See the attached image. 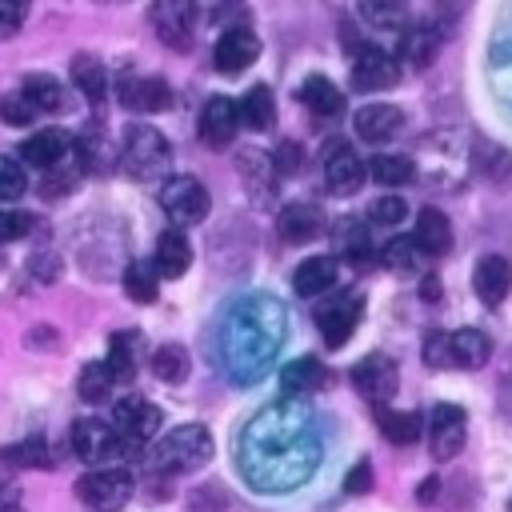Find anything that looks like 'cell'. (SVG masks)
Masks as SVG:
<instances>
[{"mask_svg":"<svg viewBox=\"0 0 512 512\" xmlns=\"http://www.w3.org/2000/svg\"><path fill=\"white\" fill-rule=\"evenodd\" d=\"M324 456V440L312 408L300 396H280L264 404L236 432V472L260 496L296 492L316 476Z\"/></svg>","mask_w":512,"mask_h":512,"instance_id":"cell-1","label":"cell"},{"mask_svg":"<svg viewBox=\"0 0 512 512\" xmlns=\"http://www.w3.org/2000/svg\"><path fill=\"white\" fill-rule=\"evenodd\" d=\"M284 336H288V312L276 296H264V292L236 296L220 312V328H216L220 368L236 384H248V380L268 372Z\"/></svg>","mask_w":512,"mask_h":512,"instance_id":"cell-2","label":"cell"},{"mask_svg":"<svg viewBox=\"0 0 512 512\" xmlns=\"http://www.w3.org/2000/svg\"><path fill=\"white\" fill-rule=\"evenodd\" d=\"M212 432L204 424H180L168 436H160L152 448H144V472L152 476H184L212 460Z\"/></svg>","mask_w":512,"mask_h":512,"instance_id":"cell-3","label":"cell"},{"mask_svg":"<svg viewBox=\"0 0 512 512\" xmlns=\"http://www.w3.org/2000/svg\"><path fill=\"white\" fill-rule=\"evenodd\" d=\"M172 160V148H168V136L152 124H128L124 128V140H120V152H116V164L132 176V180H152L168 168Z\"/></svg>","mask_w":512,"mask_h":512,"instance_id":"cell-4","label":"cell"},{"mask_svg":"<svg viewBox=\"0 0 512 512\" xmlns=\"http://www.w3.org/2000/svg\"><path fill=\"white\" fill-rule=\"evenodd\" d=\"M132 492H136V480H132V472L120 468V464H112V468H92V472H84V476L76 480V496H80L88 508H96V512H120V508L132 500Z\"/></svg>","mask_w":512,"mask_h":512,"instance_id":"cell-5","label":"cell"},{"mask_svg":"<svg viewBox=\"0 0 512 512\" xmlns=\"http://www.w3.org/2000/svg\"><path fill=\"white\" fill-rule=\"evenodd\" d=\"M68 440H72V452H76L84 464H92V468H112V464L128 452V448L120 444V436L112 432V424L100 420V416H80V420L72 424Z\"/></svg>","mask_w":512,"mask_h":512,"instance_id":"cell-6","label":"cell"},{"mask_svg":"<svg viewBox=\"0 0 512 512\" xmlns=\"http://www.w3.org/2000/svg\"><path fill=\"white\" fill-rule=\"evenodd\" d=\"M160 208L172 220V228L184 232V224H200L208 216V188L196 176H188V172L168 176L160 184Z\"/></svg>","mask_w":512,"mask_h":512,"instance_id":"cell-7","label":"cell"},{"mask_svg":"<svg viewBox=\"0 0 512 512\" xmlns=\"http://www.w3.org/2000/svg\"><path fill=\"white\" fill-rule=\"evenodd\" d=\"M160 420H164V412L152 400L124 396V400L112 404V420L108 424H112V432L120 436L124 448H148V440L160 432Z\"/></svg>","mask_w":512,"mask_h":512,"instance_id":"cell-8","label":"cell"},{"mask_svg":"<svg viewBox=\"0 0 512 512\" xmlns=\"http://www.w3.org/2000/svg\"><path fill=\"white\" fill-rule=\"evenodd\" d=\"M360 316H364V296H360V292H336L332 300H324V304L316 308L312 320H316L320 340H324L328 348H340V344L356 332Z\"/></svg>","mask_w":512,"mask_h":512,"instance_id":"cell-9","label":"cell"},{"mask_svg":"<svg viewBox=\"0 0 512 512\" xmlns=\"http://www.w3.org/2000/svg\"><path fill=\"white\" fill-rule=\"evenodd\" d=\"M352 88L356 92H384L400 80V60L376 44H352Z\"/></svg>","mask_w":512,"mask_h":512,"instance_id":"cell-10","label":"cell"},{"mask_svg":"<svg viewBox=\"0 0 512 512\" xmlns=\"http://www.w3.org/2000/svg\"><path fill=\"white\" fill-rule=\"evenodd\" d=\"M428 452H432V460H440V464H448V460H456L460 456V448H464V436H468V416H464V408H456V404H436L432 412H428Z\"/></svg>","mask_w":512,"mask_h":512,"instance_id":"cell-11","label":"cell"},{"mask_svg":"<svg viewBox=\"0 0 512 512\" xmlns=\"http://www.w3.org/2000/svg\"><path fill=\"white\" fill-rule=\"evenodd\" d=\"M348 376H352V384L360 388V396H368L376 408L388 404V396H392L396 384H400V368H396V360H392L388 352H368L364 360L352 364Z\"/></svg>","mask_w":512,"mask_h":512,"instance_id":"cell-12","label":"cell"},{"mask_svg":"<svg viewBox=\"0 0 512 512\" xmlns=\"http://www.w3.org/2000/svg\"><path fill=\"white\" fill-rule=\"evenodd\" d=\"M256 56H260V36H256L248 24L224 28L220 40H216V48H212V64H216V72H224V76H240L244 68L256 64Z\"/></svg>","mask_w":512,"mask_h":512,"instance_id":"cell-13","label":"cell"},{"mask_svg":"<svg viewBox=\"0 0 512 512\" xmlns=\"http://www.w3.org/2000/svg\"><path fill=\"white\" fill-rule=\"evenodd\" d=\"M152 28L160 36L164 48H176V52H188L192 48V20H196V8L188 0H160L152 4Z\"/></svg>","mask_w":512,"mask_h":512,"instance_id":"cell-14","label":"cell"},{"mask_svg":"<svg viewBox=\"0 0 512 512\" xmlns=\"http://www.w3.org/2000/svg\"><path fill=\"white\" fill-rule=\"evenodd\" d=\"M116 100H120V108L148 116V112L172 108V88L160 76H136V72H128V76L116 80Z\"/></svg>","mask_w":512,"mask_h":512,"instance_id":"cell-15","label":"cell"},{"mask_svg":"<svg viewBox=\"0 0 512 512\" xmlns=\"http://www.w3.org/2000/svg\"><path fill=\"white\" fill-rule=\"evenodd\" d=\"M236 172H240V184L248 192V200L256 208H268L276 200V168H272V156L260 152V148H240L236 152Z\"/></svg>","mask_w":512,"mask_h":512,"instance_id":"cell-16","label":"cell"},{"mask_svg":"<svg viewBox=\"0 0 512 512\" xmlns=\"http://www.w3.org/2000/svg\"><path fill=\"white\" fill-rule=\"evenodd\" d=\"M320 164H324V184H328V192H336V196H352V192L364 184V160L356 156V148H352L348 140L328 144Z\"/></svg>","mask_w":512,"mask_h":512,"instance_id":"cell-17","label":"cell"},{"mask_svg":"<svg viewBox=\"0 0 512 512\" xmlns=\"http://www.w3.org/2000/svg\"><path fill=\"white\" fill-rule=\"evenodd\" d=\"M324 228H328V220H324L320 204H312V200H292L276 212V232H280L284 244H308Z\"/></svg>","mask_w":512,"mask_h":512,"instance_id":"cell-18","label":"cell"},{"mask_svg":"<svg viewBox=\"0 0 512 512\" xmlns=\"http://www.w3.org/2000/svg\"><path fill=\"white\" fill-rule=\"evenodd\" d=\"M72 144V156H76V172H108L116 164V148H112V136L104 132L100 120H92L88 128H80Z\"/></svg>","mask_w":512,"mask_h":512,"instance_id":"cell-19","label":"cell"},{"mask_svg":"<svg viewBox=\"0 0 512 512\" xmlns=\"http://www.w3.org/2000/svg\"><path fill=\"white\" fill-rule=\"evenodd\" d=\"M472 288H476L484 308H500L508 300V288H512V264L496 252L480 256L476 268H472Z\"/></svg>","mask_w":512,"mask_h":512,"instance_id":"cell-20","label":"cell"},{"mask_svg":"<svg viewBox=\"0 0 512 512\" xmlns=\"http://www.w3.org/2000/svg\"><path fill=\"white\" fill-rule=\"evenodd\" d=\"M352 128H356V136L360 140H368V144H384V140H392L400 128H404V112L396 108V104H364V108H356L352 112Z\"/></svg>","mask_w":512,"mask_h":512,"instance_id":"cell-21","label":"cell"},{"mask_svg":"<svg viewBox=\"0 0 512 512\" xmlns=\"http://www.w3.org/2000/svg\"><path fill=\"white\" fill-rule=\"evenodd\" d=\"M236 104L228 96H212L204 108H200V140L208 148H228L232 136H236Z\"/></svg>","mask_w":512,"mask_h":512,"instance_id":"cell-22","label":"cell"},{"mask_svg":"<svg viewBox=\"0 0 512 512\" xmlns=\"http://www.w3.org/2000/svg\"><path fill=\"white\" fill-rule=\"evenodd\" d=\"M64 152H68V136H64L60 128H40V132H32V136L20 144V164L52 172V168L64 164Z\"/></svg>","mask_w":512,"mask_h":512,"instance_id":"cell-23","label":"cell"},{"mask_svg":"<svg viewBox=\"0 0 512 512\" xmlns=\"http://www.w3.org/2000/svg\"><path fill=\"white\" fill-rule=\"evenodd\" d=\"M412 244L424 252V256H444L452 248V224L440 208L424 204L416 212V224H412Z\"/></svg>","mask_w":512,"mask_h":512,"instance_id":"cell-24","label":"cell"},{"mask_svg":"<svg viewBox=\"0 0 512 512\" xmlns=\"http://www.w3.org/2000/svg\"><path fill=\"white\" fill-rule=\"evenodd\" d=\"M140 348H144V336L136 328H124V332H112L108 336V360H104V368L112 372V384H132L136 364H140Z\"/></svg>","mask_w":512,"mask_h":512,"instance_id":"cell-25","label":"cell"},{"mask_svg":"<svg viewBox=\"0 0 512 512\" xmlns=\"http://www.w3.org/2000/svg\"><path fill=\"white\" fill-rule=\"evenodd\" d=\"M72 84H76V92L88 100V108H104V100H108V72H104V64L92 56V52H76L72 56Z\"/></svg>","mask_w":512,"mask_h":512,"instance_id":"cell-26","label":"cell"},{"mask_svg":"<svg viewBox=\"0 0 512 512\" xmlns=\"http://www.w3.org/2000/svg\"><path fill=\"white\" fill-rule=\"evenodd\" d=\"M188 264H192V244H188V236H184L180 228L160 232V236H156V252H152V268H156V276L176 280V276L188 272Z\"/></svg>","mask_w":512,"mask_h":512,"instance_id":"cell-27","label":"cell"},{"mask_svg":"<svg viewBox=\"0 0 512 512\" xmlns=\"http://www.w3.org/2000/svg\"><path fill=\"white\" fill-rule=\"evenodd\" d=\"M340 276V260L336 256H304V264L292 272V292L296 296H324Z\"/></svg>","mask_w":512,"mask_h":512,"instance_id":"cell-28","label":"cell"},{"mask_svg":"<svg viewBox=\"0 0 512 512\" xmlns=\"http://www.w3.org/2000/svg\"><path fill=\"white\" fill-rule=\"evenodd\" d=\"M448 356H452V368H484L492 360V340L480 332V328H460V332H448Z\"/></svg>","mask_w":512,"mask_h":512,"instance_id":"cell-29","label":"cell"},{"mask_svg":"<svg viewBox=\"0 0 512 512\" xmlns=\"http://www.w3.org/2000/svg\"><path fill=\"white\" fill-rule=\"evenodd\" d=\"M280 384L288 388V396H308V392H320L332 384V372L316 360V356H300L292 364L280 368Z\"/></svg>","mask_w":512,"mask_h":512,"instance_id":"cell-30","label":"cell"},{"mask_svg":"<svg viewBox=\"0 0 512 512\" xmlns=\"http://www.w3.org/2000/svg\"><path fill=\"white\" fill-rule=\"evenodd\" d=\"M236 120L252 132H268L276 124V100H272V88L268 84H252L240 104H236Z\"/></svg>","mask_w":512,"mask_h":512,"instance_id":"cell-31","label":"cell"},{"mask_svg":"<svg viewBox=\"0 0 512 512\" xmlns=\"http://www.w3.org/2000/svg\"><path fill=\"white\" fill-rule=\"evenodd\" d=\"M20 96H24L36 112H64V108H68V92H64V84H60L56 76H48V72H32V76H24Z\"/></svg>","mask_w":512,"mask_h":512,"instance_id":"cell-32","label":"cell"},{"mask_svg":"<svg viewBox=\"0 0 512 512\" xmlns=\"http://www.w3.org/2000/svg\"><path fill=\"white\" fill-rule=\"evenodd\" d=\"M296 96H300L316 116H340V112H344V96H340V88H336L328 76H304L300 88H296Z\"/></svg>","mask_w":512,"mask_h":512,"instance_id":"cell-33","label":"cell"},{"mask_svg":"<svg viewBox=\"0 0 512 512\" xmlns=\"http://www.w3.org/2000/svg\"><path fill=\"white\" fill-rule=\"evenodd\" d=\"M376 428H380V436L388 444H416L420 432H424V420L416 412H396V408L380 404L376 408Z\"/></svg>","mask_w":512,"mask_h":512,"instance_id":"cell-34","label":"cell"},{"mask_svg":"<svg viewBox=\"0 0 512 512\" xmlns=\"http://www.w3.org/2000/svg\"><path fill=\"white\" fill-rule=\"evenodd\" d=\"M336 244H340V256L352 264V268H368L376 260V248L368 240V228L356 224V220H340L336 224Z\"/></svg>","mask_w":512,"mask_h":512,"instance_id":"cell-35","label":"cell"},{"mask_svg":"<svg viewBox=\"0 0 512 512\" xmlns=\"http://www.w3.org/2000/svg\"><path fill=\"white\" fill-rule=\"evenodd\" d=\"M364 172L384 188H400V184L416 180V160L412 156H396V152H380V156H368Z\"/></svg>","mask_w":512,"mask_h":512,"instance_id":"cell-36","label":"cell"},{"mask_svg":"<svg viewBox=\"0 0 512 512\" xmlns=\"http://www.w3.org/2000/svg\"><path fill=\"white\" fill-rule=\"evenodd\" d=\"M356 16L368 24V28H376V32H404L408 28V12H404V4H396V0H368V4H360L356 8Z\"/></svg>","mask_w":512,"mask_h":512,"instance_id":"cell-37","label":"cell"},{"mask_svg":"<svg viewBox=\"0 0 512 512\" xmlns=\"http://www.w3.org/2000/svg\"><path fill=\"white\" fill-rule=\"evenodd\" d=\"M432 56H436V32L428 24H412V28L400 32V56L396 60H404L412 68H424V64H432Z\"/></svg>","mask_w":512,"mask_h":512,"instance_id":"cell-38","label":"cell"},{"mask_svg":"<svg viewBox=\"0 0 512 512\" xmlns=\"http://www.w3.org/2000/svg\"><path fill=\"white\" fill-rule=\"evenodd\" d=\"M152 372H156V380H164V384H184L188 372H192L188 348H184V344H160V348L152 352Z\"/></svg>","mask_w":512,"mask_h":512,"instance_id":"cell-39","label":"cell"},{"mask_svg":"<svg viewBox=\"0 0 512 512\" xmlns=\"http://www.w3.org/2000/svg\"><path fill=\"white\" fill-rule=\"evenodd\" d=\"M124 292H128L132 304H152V300L160 296V276H156V268L144 264V260H132V264L124 268Z\"/></svg>","mask_w":512,"mask_h":512,"instance_id":"cell-40","label":"cell"},{"mask_svg":"<svg viewBox=\"0 0 512 512\" xmlns=\"http://www.w3.org/2000/svg\"><path fill=\"white\" fill-rule=\"evenodd\" d=\"M0 464H12V468H52V464H56V456H52L48 440L28 436L24 444L4 448V452H0Z\"/></svg>","mask_w":512,"mask_h":512,"instance_id":"cell-41","label":"cell"},{"mask_svg":"<svg viewBox=\"0 0 512 512\" xmlns=\"http://www.w3.org/2000/svg\"><path fill=\"white\" fill-rule=\"evenodd\" d=\"M112 372L104 368V360H96V364H84L80 368V376H76V392H80V400L84 404H104L108 396H112Z\"/></svg>","mask_w":512,"mask_h":512,"instance_id":"cell-42","label":"cell"},{"mask_svg":"<svg viewBox=\"0 0 512 512\" xmlns=\"http://www.w3.org/2000/svg\"><path fill=\"white\" fill-rule=\"evenodd\" d=\"M476 168H480L488 180H508V176H512V152L500 148V144L476 140Z\"/></svg>","mask_w":512,"mask_h":512,"instance_id":"cell-43","label":"cell"},{"mask_svg":"<svg viewBox=\"0 0 512 512\" xmlns=\"http://www.w3.org/2000/svg\"><path fill=\"white\" fill-rule=\"evenodd\" d=\"M404 216H408V204H404V196H396V192L376 196V200L368 204V220L380 224V228H396V224H404Z\"/></svg>","mask_w":512,"mask_h":512,"instance_id":"cell-44","label":"cell"},{"mask_svg":"<svg viewBox=\"0 0 512 512\" xmlns=\"http://www.w3.org/2000/svg\"><path fill=\"white\" fill-rule=\"evenodd\" d=\"M420 248L412 244V236H400V240H388L384 244V252H380V264L384 268H392V272H412L416 264H420V256H416Z\"/></svg>","mask_w":512,"mask_h":512,"instance_id":"cell-45","label":"cell"},{"mask_svg":"<svg viewBox=\"0 0 512 512\" xmlns=\"http://www.w3.org/2000/svg\"><path fill=\"white\" fill-rule=\"evenodd\" d=\"M28 192V172L16 156L0 152V200H20Z\"/></svg>","mask_w":512,"mask_h":512,"instance_id":"cell-46","label":"cell"},{"mask_svg":"<svg viewBox=\"0 0 512 512\" xmlns=\"http://www.w3.org/2000/svg\"><path fill=\"white\" fill-rule=\"evenodd\" d=\"M76 180H80V172H76V164L72 168H52V172H44V180H40V200H64L72 188H76Z\"/></svg>","mask_w":512,"mask_h":512,"instance_id":"cell-47","label":"cell"},{"mask_svg":"<svg viewBox=\"0 0 512 512\" xmlns=\"http://www.w3.org/2000/svg\"><path fill=\"white\" fill-rule=\"evenodd\" d=\"M40 112L20 96V92H8V96H0V120L8 124V128H28L32 120H36Z\"/></svg>","mask_w":512,"mask_h":512,"instance_id":"cell-48","label":"cell"},{"mask_svg":"<svg viewBox=\"0 0 512 512\" xmlns=\"http://www.w3.org/2000/svg\"><path fill=\"white\" fill-rule=\"evenodd\" d=\"M36 228V216L32 212H0V244L8 240H20Z\"/></svg>","mask_w":512,"mask_h":512,"instance_id":"cell-49","label":"cell"},{"mask_svg":"<svg viewBox=\"0 0 512 512\" xmlns=\"http://www.w3.org/2000/svg\"><path fill=\"white\" fill-rule=\"evenodd\" d=\"M28 272H32L36 280L52 284V280H60V256H56V252H48V248H36V252L28 256Z\"/></svg>","mask_w":512,"mask_h":512,"instance_id":"cell-50","label":"cell"},{"mask_svg":"<svg viewBox=\"0 0 512 512\" xmlns=\"http://www.w3.org/2000/svg\"><path fill=\"white\" fill-rule=\"evenodd\" d=\"M424 364H428V368H452L448 332H428V336H424Z\"/></svg>","mask_w":512,"mask_h":512,"instance_id":"cell-51","label":"cell"},{"mask_svg":"<svg viewBox=\"0 0 512 512\" xmlns=\"http://www.w3.org/2000/svg\"><path fill=\"white\" fill-rule=\"evenodd\" d=\"M24 16H28V4L24 0H0V40L16 36L20 24H24Z\"/></svg>","mask_w":512,"mask_h":512,"instance_id":"cell-52","label":"cell"},{"mask_svg":"<svg viewBox=\"0 0 512 512\" xmlns=\"http://www.w3.org/2000/svg\"><path fill=\"white\" fill-rule=\"evenodd\" d=\"M300 160H304V152H300L296 140H284V144L272 152V168H276V176H292V172H300Z\"/></svg>","mask_w":512,"mask_h":512,"instance_id":"cell-53","label":"cell"},{"mask_svg":"<svg viewBox=\"0 0 512 512\" xmlns=\"http://www.w3.org/2000/svg\"><path fill=\"white\" fill-rule=\"evenodd\" d=\"M368 488H372V464H368V460H360V464L344 476V492H352V496H356V492H368Z\"/></svg>","mask_w":512,"mask_h":512,"instance_id":"cell-54","label":"cell"},{"mask_svg":"<svg viewBox=\"0 0 512 512\" xmlns=\"http://www.w3.org/2000/svg\"><path fill=\"white\" fill-rule=\"evenodd\" d=\"M420 296H424V300H440V276H436V272H428V276L420 280Z\"/></svg>","mask_w":512,"mask_h":512,"instance_id":"cell-55","label":"cell"},{"mask_svg":"<svg viewBox=\"0 0 512 512\" xmlns=\"http://www.w3.org/2000/svg\"><path fill=\"white\" fill-rule=\"evenodd\" d=\"M436 492H440V480H436V476H428V480H424V484H420V492H416V496H420V500H424V504H428V500H432V496H436Z\"/></svg>","mask_w":512,"mask_h":512,"instance_id":"cell-56","label":"cell"},{"mask_svg":"<svg viewBox=\"0 0 512 512\" xmlns=\"http://www.w3.org/2000/svg\"><path fill=\"white\" fill-rule=\"evenodd\" d=\"M500 396H504V408L512 412V364H508V376H504V392Z\"/></svg>","mask_w":512,"mask_h":512,"instance_id":"cell-57","label":"cell"},{"mask_svg":"<svg viewBox=\"0 0 512 512\" xmlns=\"http://www.w3.org/2000/svg\"><path fill=\"white\" fill-rule=\"evenodd\" d=\"M0 512H24V508H20L16 500H8V504H0Z\"/></svg>","mask_w":512,"mask_h":512,"instance_id":"cell-58","label":"cell"}]
</instances>
